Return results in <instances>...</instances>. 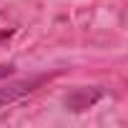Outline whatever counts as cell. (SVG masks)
Segmentation results:
<instances>
[{
    "instance_id": "1",
    "label": "cell",
    "mask_w": 128,
    "mask_h": 128,
    "mask_svg": "<svg viewBox=\"0 0 128 128\" xmlns=\"http://www.w3.org/2000/svg\"><path fill=\"white\" fill-rule=\"evenodd\" d=\"M13 38V30H5V28H0V45H3V43H8Z\"/></svg>"
},
{
    "instance_id": "2",
    "label": "cell",
    "mask_w": 128,
    "mask_h": 128,
    "mask_svg": "<svg viewBox=\"0 0 128 128\" xmlns=\"http://www.w3.org/2000/svg\"><path fill=\"white\" fill-rule=\"evenodd\" d=\"M10 73H13V68H10V66H0V80H3V78H8Z\"/></svg>"
}]
</instances>
